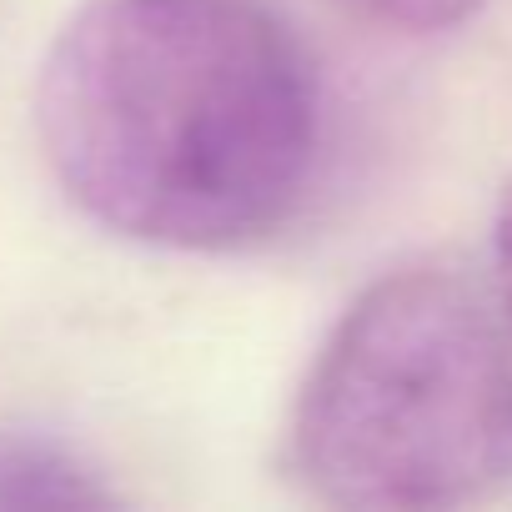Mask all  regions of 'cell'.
Masks as SVG:
<instances>
[{
	"instance_id": "cell-1",
	"label": "cell",
	"mask_w": 512,
	"mask_h": 512,
	"mask_svg": "<svg viewBox=\"0 0 512 512\" xmlns=\"http://www.w3.org/2000/svg\"><path fill=\"white\" fill-rule=\"evenodd\" d=\"M36 136L96 226L211 256L272 241L302 211L322 96L256 0H86L41 61Z\"/></svg>"
},
{
	"instance_id": "cell-2",
	"label": "cell",
	"mask_w": 512,
	"mask_h": 512,
	"mask_svg": "<svg viewBox=\"0 0 512 512\" xmlns=\"http://www.w3.org/2000/svg\"><path fill=\"white\" fill-rule=\"evenodd\" d=\"M312 497L367 512L462 507L512 482V322L492 287L412 262L337 317L287 427Z\"/></svg>"
},
{
	"instance_id": "cell-3",
	"label": "cell",
	"mask_w": 512,
	"mask_h": 512,
	"mask_svg": "<svg viewBox=\"0 0 512 512\" xmlns=\"http://www.w3.org/2000/svg\"><path fill=\"white\" fill-rule=\"evenodd\" d=\"M116 482L51 432L0 427V512L41 507H116Z\"/></svg>"
},
{
	"instance_id": "cell-4",
	"label": "cell",
	"mask_w": 512,
	"mask_h": 512,
	"mask_svg": "<svg viewBox=\"0 0 512 512\" xmlns=\"http://www.w3.org/2000/svg\"><path fill=\"white\" fill-rule=\"evenodd\" d=\"M342 6L397 36H442L467 26L482 11V0H342Z\"/></svg>"
},
{
	"instance_id": "cell-5",
	"label": "cell",
	"mask_w": 512,
	"mask_h": 512,
	"mask_svg": "<svg viewBox=\"0 0 512 512\" xmlns=\"http://www.w3.org/2000/svg\"><path fill=\"white\" fill-rule=\"evenodd\" d=\"M492 292L512 322V181L502 186V201L492 216Z\"/></svg>"
}]
</instances>
